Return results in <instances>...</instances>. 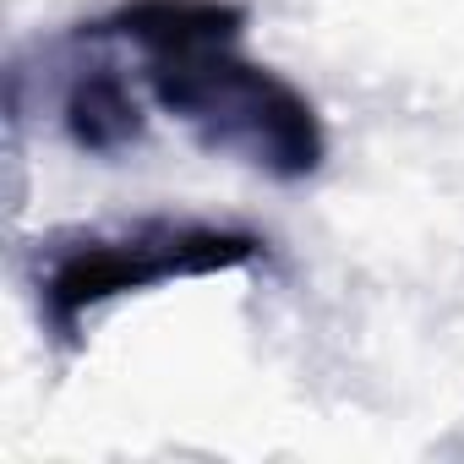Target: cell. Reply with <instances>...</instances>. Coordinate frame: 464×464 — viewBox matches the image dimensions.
<instances>
[{
  "label": "cell",
  "mask_w": 464,
  "mask_h": 464,
  "mask_svg": "<svg viewBox=\"0 0 464 464\" xmlns=\"http://www.w3.org/2000/svg\"><path fill=\"white\" fill-rule=\"evenodd\" d=\"M263 257L257 236L213 224H142L131 236H93L66 246L44 274V317L55 334H72L88 312L115 295H137L169 279L236 274Z\"/></svg>",
  "instance_id": "obj_2"
},
{
  "label": "cell",
  "mask_w": 464,
  "mask_h": 464,
  "mask_svg": "<svg viewBox=\"0 0 464 464\" xmlns=\"http://www.w3.org/2000/svg\"><path fill=\"white\" fill-rule=\"evenodd\" d=\"M246 28V12L236 0H121L110 17H99L93 39H126L148 61L202 50V44H236Z\"/></svg>",
  "instance_id": "obj_3"
},
{
  "label": "cell",
  "mask_w": 464,
  "mask_h": 464,
  "mask_svg": "<svg viewBox=\"0 0 464 464\" xmlns=\"http://www.w3.org/2000/svg\"><path fill=\"white\" fill-rule=\"evenodd\" d=\"M159 110L186 121L213 153H236L274 180H306L323 169L328 131L301 88L279 72L252 66L236 44H202L148 61Z\"/></svg>",
  "instance_id": "obj_1"
},
{
  "label": "cell",
  "mask_w": 464,
  "mask_h": 464,
  "mask_svg": "<svg viewBox=\"0 0 464 464\" xmlns=\"http://www.w3.org/2000/svg\"><path fill=\"white\" fill-rule=\"evenodd\" d=\"M66 131L82 153H121L142 137V104L131 93V82L110 66H93L72 82L66 93Z\"/></svg>",
  "instance_id": "obj_4"
}]
</instances>
